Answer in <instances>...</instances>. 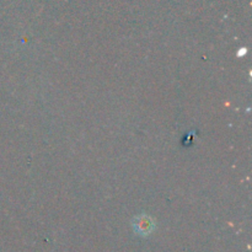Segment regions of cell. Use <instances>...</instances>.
Here are the masks:
<instances>
[{
    "mask_svg": "<svg viewBox=\"0 0 252 252\" xmlns=\"http://www.w3.org/2000/svg\"><path fill=\"white\" fill-rule=\"evenodd\" d=\"M134 228L138 233L149 234L154 228V224H153L152 219L148 218V217H139V218L135 219Z\"/></svg>",
    "mask_w": 252,
    "mask_h": 252,
    "instance_id": "1",
    "label": "cell"
}]
</instances>
